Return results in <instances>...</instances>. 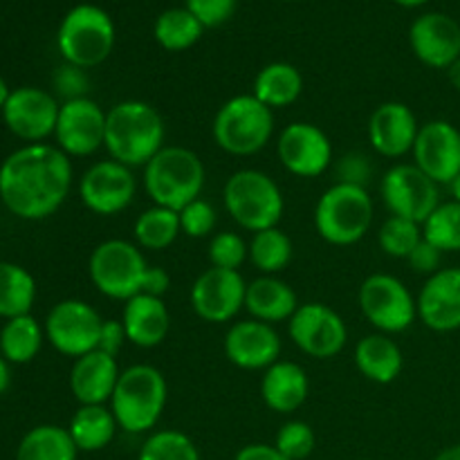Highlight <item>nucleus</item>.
Here are the masks:
<instances>
[{"label":"nucleus","mask_w":460,"mask_h":460,"mask_svg":"<svg viewBox=\"0 0 460 460\" xmlns=\"http://www.w3.org/2000/svg\"><path fill=\"white\" fill-rule=\"evenodd\" d=\"M371 178V160L364 153H346L337 164V182L367 187Z\"/></svg>","instance_id":"obj_44"},{"label":"nucleus","mask_w":460,"mask_h":460,"mask_svg":"<svg viewBox=\"0 0 460 460\" xmlns=\"http://www.w3.org/2000/svg\"><path fill=\"white\" fill-rule=\"evenodd\" d=\"M54 139L67 157L93 155L103 148L106 111L90 97L67 99L58 111Z\"/></svg>","instance_id":"obj_15"},{"label":"nucleus","mask_w":460,"mask_h":460,"mask_svg":"<svg viewBox=\"0 0 460 460\" xmlns=\"http://www.w3.org/2000/svg\"><path fill=\"white\" fill-rule=\"evenodd\" d=\"M9 94H12V90H9L7 81H4L3 76H0V112H3L4 103H7V99H9Z\"/></svg>","instance_id":"obj_54"},{"label":"nucleus","mask_w":460,"mask_h":460,"mask_svg":"<svg viewBox=\"0 0 460 460\" xmlns=\"http://www.w3.org/2000/svg\"><path fill=\"white\" fill-rule=\"evenodd\" d=\"M447 75H449V81H452V85H454V88H456L458 93H460V58H458L456 63H454L452 67H449V70H447Z\"/></svg>","instance_id":"obj_52"},{"label":"nucleus","mask_w":460,"mask_h":460,"mask_svg":"<svg viewBox=\"0 0 460 460\" xmlns=\"http://www.w3.org/2000/svg\"><path fill=\"white\" fill-rule=\"evenodd\" d=\"M310 394L308 373L301 364L290 359H279L265 368L261 377V398L274 413H295L304 407Z\"/></svg>","instance_id":"obj_26"},{"label":"nucleus","mask_w":460,"mask_h":460,"mask_svg":"<svg viewBox=\"0 0 460 460\" xmlns=\"http://www.w3.org/2000/svg\"><path fill=\"white\" fill-rule=\"evenodd\" d=\"M234 460H290V458L283 456L274 445L252 443V445H245Z\"/></svg>","instance_id":"obj_49"},{"label":"nucleus","mask_w":460,"mask_h":460,"mask_svg":"<svg viewBox=\"0 0 460 460\" xmlns=\"http://www.w3.org/2000/svg\"><path fill=\"white\" fill-rule=\"evenodd\" d=\"M169 386L160 368L151 364H133L121 371L108 407L126 434H146L160 422Z\"/></svg>","instance_id":"obj_3"},{"label":"nucleus","mask_w":460,"mask_h":460,"mask_svg":"<svg viewBox=\"0 0 460 460\" xmlns=\"http://www.w3.org/2000/svg\"><path fill=\"white\" fill-rule=\"evenodd\" d=\"M296 292L290 283L281 281L277 277H259L247 283L245 310L256 322H265L270 326L281 322H290L292 314L299 308Z\"/></svg>","instance_id":"obj_27"},{"label":"nucleus","mask_w":460,"mask_h":460,"mask_svg":"<svg viewBox=\"0 0 460 460\" xmlns=\"http://www.w3.org/2000/svg\"><path fill=\"white\" fill-rule=\"evenodd\" d=\"M394 3L404 9H416V7H425V4H429L431 0H394Z\"/></svg>","instance_id":"obj_53"},{"label":"nucleus","mask_w":460,"mask_h":460,"mask_svg":"<svg viewBox=\"0 0 460 460\" xmlns=\"http://www.w3.org/2000/svg\"><path fill=\"white\" fill-rule=\"evenodd\" d=\"M418 319L434 332L460 328V268H443L427 277L416 296Z\"/></svg>","instance_id":"obj_23"},{"label":"nucleus","mask_w":460,"mask_h":460,"mask_svg":"<svg viewBox=\"0 0 460 460\" xmlns=\"http://www.w3.org/2000/svg\"><path fill=\"white\" fill-rule=\"evenodd\" d=\"M202 34H205V27L187 7L164 9L153 25V36L166 52H184L193 48L202 39Z\"/></svg>","instance_id":"obj_33"},{"label":"nucleus","mask_w":460,"mask_h":460,"mask_svg":"<svg viewBox=\"0 0 460 460\" xmlns=\"http://www.w3.org/2000/svg\"><path fill=\"white\" fill-rule=\"evenodd\" d=\"M54 84H57L58 93L66 97V102L67 99L85 97V90H88L85 70L70 66V63H66V66L57 72V79H54Z\"/></svg>","instance_id":"obj_46"},{"label":"nucleus","mask_w":460,"mask_h":460,"mask_svg":"<svg viewBox=\"0 0 460 460\" xmlns=\"http://www.w3.org/2000/svg\"><path fill=\"white\" fill-rule=\"evenodd\" d=\"M72 162L52 144H25L0 164V200L16 218L43 220L72 189Z\"/></svg>","instance_id":"obj_1"},{"label":"nucleus","mask_w":460,"mask_h":460,"mask_svg":"<svg viewBox=\"0 0 460 460\" xmlns=\"http://www.w3.org/2000/svg\"><path fill=\"white\" fill-rule=\"evenodd\" d=\"M164 119L148 102L126 99L106 111L108 157L128 169L146 166L164 148Z\"/></svg>","instance_id":"obj_2"},{"label":"nucleus","mask_w":460,"mask_h":460,"mask_svg":"<svg viewBox=\"0 0 460 460\" xmlns=\"http://www.w3.org/2000/svg\"><path fill=\"white\" fill-rule=\"evenodd\" d=\"M434 460H460V443L452 445V447H445Z\"/></svg>","instance_id":"obj_51"},{"label":"nucleus","mask_w":460,"mask_h":460,"mask_svg":"<svg viewBox=\"0 0 460 460\" xmlns=\"http://www.w3.org/2000/svg\"><path fill=\"white\" fill-rule=\"evenodd\" d=\"M137 460H200V452L182 431L162 429L144 440Z\"/></svg>","instance_id":"obj_38"},{"label":"nucleus","mask_w":460,"mask_h":460,"mask_svg":"<svg viewBox=\"0 0 460 460\" xmlns=\"http://www.w3.org/2000/svg\"><path fill=\"white\" fill-rule=\"evenodd\" d=\"M438 187L440 184L422 173L416 164L400 162V164L391 166L382 178L380 196L391 216H400V218L422 225L440 205Z\"/></svg>","instance_id":"obj_12"},{"label":"nucleus","mask_w":460,"mask_h":460,"mask_svg":"<svg viewBox=\"0 0 460 460\" xmlns=\"http://www.w3.org/2000/svg\"><path fill=\"white\" fill-rule=\"evenodd\" d=\"M137 193L133 169L115 160H99L84 171L79 180V198L88 211L97 216H117L128 209Z\"/></svg>","instance_id":"obj_14"},{"label":"nucleus","mask_w":460,"mask_h":460,"mask_svg":"<svg viewBox=\"0 0 460 460\" xmlns=\"http://www.w3.org/2000/svg\"><path fill=\"white\" fill-rule=\"evenodd\" d=\"M115 22L99 4L81 3L63 16L57 31V48L63 61L90 70L106 61L115 48Z\"/></svg>","instance_id":"obj_5"},{"label":"nucleus","mask_w":460,"mask_h":460,"mask_svg":"<svg viewBox=\"0 0 460 460\" xmlns=\"http://www.w3.org/2000/svg\"><path fill=\"white\" fill-rule=\"evenodd\" d=\"M422 238L440 252H460V202H440L434 214L422 223Z\"/></svg>","instance_id":"obj_37"},{"label":"nucleus","mask_w":460,"mask_h":460,"mask_svg":"<svg viewBox=\"0 0 460 460\" xmlns=\"http://www.w3.org/2000/svg\"><path fill=\"white\" fill-rule=\"evenodd\" d=\"M225 358L243 371H265L281 358V337L274 326L256 319L232 323L225 332Z\"/></svg>","instance_id":"obj_21"},{"label":"nucleus","mask_w":460,"mask_h":460,"mask_svg":"<svg viewBox=\"0 0 460 460\" xmlns=\"http://www.w3.org/2000/svg\"><path fill=\"white\" fill-rule=\"evenodd\" d=\"M148 263L137 243L108 238L99 243L88 259V274L99 295L115 301H128L142 295V281Z\"/></svg>","instance_id":"obj_9"},{"label":"nucleus","mask_w":460,"mask_h":460,"mask_svg":"<svg viewBox=\"0 0 460 460\" xmlns=\"http://www.w3.org/2000/svg\"><path fill=\"white\" fill-rule=\"evenodd\" d=\"M238 0H184V7L202 22L205 30L223 27L236 12Z\"/></svg>","instance_id":"obj_43"},{"label":"nucleus","mask_w":460,"mask_h":460,"mask_svg":"<svg viewBox=\"0 0 460 460\" xmlns=\"http://www.w3.org/2000/svg\"><path fill=\"white\" fill-rule=\"evenodd\" d=\"M449 189H452V196H454V200L460 202V173L456 175V178H454V182L449 184Z\"/></svg>","instance_id":"obj_55"},{"label":"nucleus","mask_w":460,"mask_h":460,"mask_svg":"<svg viewBox=\"0 0 460 460\" xmlns=\"http://www.w3.org/2000/svg\"><path fill=\"white\" fill-rule=\"evenodd\" d=\"M359 310L367 322L385 335H398L418 319L416 296L394 274H371L359 286Z\"/></svg>","instance_id":"obj_10"},{"label":"nucleus","mask_w":460,"mask_h":460,"mask_svg":"<svg viewBox=\"0 0 460 460\" xmlns=\"http://www.w3.org/2000/svg\"><path fill=\"white\" fill-rule=\"evenodd\" d=\"M103 319L97 310L81 299H63L45 319V340L61 355L81 358L97 350Z\"/></svg>","instance_id":"obj_13"},{"label":"nucleus","mask_w":460,"mask_h":460,"mask_svg":"<svg viewBox=\"0 0 460 460\" xmlns=\"http://www.w3.org/2000/svg\"><path fill=\"white\" fill-rule=\"evenodd\" d=\"M247 281L236 270L207 268L191 286V308L202 322L227 323L245 308Z\"/></svg>","instance_id":"obj_18"},{"label":"nucleus","mask_w":460,"mask_h":460,"mask_svg":"<svg viewBox=\"0 0 460 460\" xmlns=\"http://www.w3.org/2000/svg\"><path fill=\"white\" fill-rule=\"evenodd\" d=\"M413 164L436 184H452L460 173V130L447 119L420 126L413 144Z\"/></svg>","instance_id":"obj_19"},{"label":"nucleus","mask_w":460,"mask_h":460,"mask_svg":"<svg viewBox=\"0 0 460 460\" xmlns=\"http://www.w3.org/2000/svg\"><path fill=\"white\" fill-rule=\"evenodd\" d=\"M36 299V281L25 268L0 261V317L30 314Z\"/></svg>","instance_id":"obj_34"},{"label":"nucleus","mask_w":460,"mask_h":460,"mask_svg":"<svg viewBox=\"0 0 460 460\" xmlns=\"http://www.w3.org/2000/svg\"><path fill=\"white\" fill-rule=\"evenodd\" d=\"M420 241L422 225L400 218V216H389L377 232V243H380L382 252L394 259H409V254L416 250Z\"/></svg>","instance_id":"obj_39"},{"label":"nucleus","mask_w":460,"mask_h":460,"mask_svg":"<svg viewBox=\"0 0 460 460\" xmlns=\"http://www.w3.org/2000/svg\"><path fill=\"white\" fill-rule=\"evenodd\" d=\"M443 256H445V252H440L438 247L431 245L429 241H425V238H422V241L416 245V250L409 254L407 261H409V265L413 268V272L431 277V274H436L438 270H443Z\"/></svg>","instance_id":"obj_45"},{"label":"nucleus","mask_w":460,"mask_h":460,"mask_svg":"<svg viewBox=\"0 0 460 460\" xmlns=\"http://www.w3.org/2000/svg\"><path fill=\"white\" fill-rule=\"evenodd\" d=\"M205 164L187 146H164L144 166V191L153 205L180 211L200 198L205 189Z\"/></svg>","instance_id":"obj_4"},{"label":"nucleus","mask_w":460,"mask_h":460,"mask_svg":"<svg viewBox=\"0 0 460 460\" xmlns=\"http://www.w3.org/2000/svg\"><path fill=\"white\" fill-rule=\"evenodd\" d=\"M121 371L117 358L103 350H90L75 359L70 371V391L81 404H108L115 394Z\"/></svg>","instance_id":"obj_24"},{"label":"nucleus","mask_w":460,"mask_h":460,"mask_svg":"<svg viewBox=\"0 0 460 460\" xmlns=\"http://www.w3.org/2000/svg\"><path fill=\"white\" fill-rule=\"evenodd\" d=\"M61 103L52 93L34 85L12 90L3 108V119L18 139L27 144H43L57 130Z\"/></svg>","instance_id":"obj_16"},{"label":"nucleus","mask_w":460,"mask_h":460,"mask_svg":"<svg viewBox=\"0 0 460 460\" xmlns=\"http://www.w3.org/2000/svg\"><path fill=\"white\" fill-rule=\"evenodd\" d=\"M288 335L304 355L314 359H331L344 350L349 328L335 308L319 301H308L296 308L288 322Z\"/></svg>","instance_id":"obj_11"},{"label":"nucleus","mask_w":460,"mask_h":460,"mask_svg":"<svg viewBox=\"0 0 460 460\" xmlns=\"http://www.w3.org/2000/svg\"><path fill=\"white\" fill-rule=\"evenodd\" d=\"M180 216V229H182L184 236L189 238H205L214 232L216 223H218V216L211 202H207L205 198H196L193 202H189L187 207L178 211Z\"/></svg>","instance_id":"obj_42"},{"label":"nucleus","mask_w":460,"mask_h":460,"mask_svg":"<svg viewBox=\"0 0 460 460\" xmlns=\"http://www.w3.org/2000/svg\"><path fill=\"white\" fill-rule=\"evenodd\" d=\"M126 341H128V337H126L121 319H103L97 349L103 350V353L112 355V358H117V355L121 353V349H124Z\"/></svg>","instance_id":"obj_47"},{"label":"nucleus","mask_w":460,"mask_h":460,"mask_svg":"<svg viewBox=\"0 0 460 460\" xmlns=\"http://www.w3.org/2000/svg\"><path fill=\"white\" fill-rule=\"evenodd\" d=\"M292 252L295 247L290 236L279 227L256 232L250 241L252 265L265 277H277L279 272H283L290 265Z\"/></svg>","instance_id":"obj_36"},{"label":"nucleus","mask_w":460,"mask_h":460,"mask_svg":"<svg viewBox=\"0 0 460 460\" xmlns=\"http://www.w3.org/2000/svg\"><path fill=\"white\" fill-rule=\"evenodd\" d=\"M355 367L367 380L376 385H391L402 373V350L385 332H371L358 341Z\"/></svg>","instance_id":"obj_28"},{"label":"nucleus","mask_w":460,"mask_h":460,"mask_svg":"<svg viewBox=\"0 0 460 460\" xmlns=\"http://www.w3.org/2000/svg\"><path fill=\"white\" fill-rule=\"evenodd\" d=\"M211 133L214 142L229 155H256L272 139L274 112L254 94H236L218 108Z\"/></svg>","instance_id":"obj_8"},{"label":"nucleus","mask_w":460,"mask_h":460,"mask_svg":"<svg viewBox=\"0 0 460 460\" xmlns=\"http://www.w3.org/2000/svg\"><path fill=\"white\" fill-rule=\"evenodd\" d=\"M171 286V277L164 268H153L148 265L146 274H144L142 281V295H151V296H164L169 292Z\"/></svg>","instance_id":"obj_48"},{"label":"nucleus","mask_w":460,"mask_h":460,"mask_svg":"<svg viewBox=\"0 0 460 460\" xmlns=\"http://www.w3.org/2000/svg\"><path fill=\"white\" fill-rule=\"evenodd\" d=\"M418 130H420V124L407 103L385 102L371 112L367 133L377 155L398 160L413 151Z\"/></svg>","instance_id":"obj_22"},{"label":"nucleus","mask_w":460,"mask_h":460,"mask_svg":"<svg viewBox=\"0 0 460 460\" xmlns=\"http://www.w3.org/2000/svg\"><path fill=\"white\" fill-rule=\"evenodd\" d=\"M304 93V75L288 61H274L261 67L254 79V97L268 108H288Z\"/></svg>","instance_id":"obj_29"},{"label":"nucleus","mask_w":460,"mask_h":460,"mask_svg":"<svg viewBox=\"0 0 460 460\" xmlns=\"http://www.w3.org/2000/svg\"><path fill=\"white\" fill-rule=\"evenodd\" d=\"M76 454L70 431L58 425H39L22 436L16 460H76Z\"/></svg>","instance_id":"obj_31"},{"label":"nucleus","mask_w":460,"mask_h":460,"mask_svg":"<svg viewBox=\"0 0 460 460\" xmlns=\"http://www.w3.org/2000/svg\"><path fill=\"white\" fill-rule=\"evenodd\" d=\"M223 202L234 223L254 234L279 227L286 209L279 184L259 169H241L229 175Z\"/></svg>","instance_id":"obj_6"},{"label":"nucleus","mask_w":460,"mask_h":460,"mask_svg":"<svg viewBox=\"0 0 460 460\" xmlns=\"http://www.w3.org/2000/svg\"><path fill=\"white\" fill-rule=\"evenodd\" d=\"M283 3H296V0H283Z\"/></svg>","instance_id":"obj_56"},{"label":"nucleus","mask_w":460,"mask_h":460,"mask_svg":"<svg viewBox=\"0 0 460 460\" xmlns=\"http://www.w3.org/2000/svg\"><path fill=\"white\" fill-rule=\"evenodd\" d=\"M117 429L119 425L108 404H81L67 427L79 452H102L112 443Z\"/></svg>","instance_id":"obj_30"},{"label":"nucleus","mask_w":460,"mask_h":460,"mask_svg":"<svg viewBox=\"0 0 460 460\" xmlns=\"http://www.w3.org/2000/svg\"><path fill=\"white\" fill-rule=\"evenodd\" d=\"M279 162L296 178H319L332 164V142L317 124L292 121L277 139Z\"/></svg>","instance_id":"obj_17"},{"label":"nucleus","mask_w":460,"mask_h":460,"mask_svg":"<svg viewBox=\"0 0 460 460\" xmlns=\"http://www.w3.org/2000/svg\"><path fill=\"white\" fill-rule=\"evenodd\" d=\"M373 198L367 187L335 182L314 207V229L331 245H355L373 225Z\"/></svg>","instance_id":"obj_7"},{"label":"nucleus","mask_w":460,"mask_h":460,"mask_svg":"<svg viewBox=\"0 0 460 460\" xmlns=\"http://www.w3.org/2000/svg\"><path fill=\"white\" fill-rule=\"evenodd\" d=\"M409 45L422 66L449 70L460 58V22L443 12L420 13L409 27Z\"/></svg>","instance_id":"obj_20"},{"label":"nucleus","mask_w":460,"mask_h":460,"mask_svg":"<svg viewBox=\"0 0 460 460\" xmlns=\"http://www.w3.org/2000/svg\"><path fill=\"white\" fill-rule=\"evenodd\" d=\"M314 445H317V436L313 427L304 420L283 422L274 438V447L290 460H305L314 452Z\"/></svg>","instance_id":"obj_41"},{"label":"nucleus","mask_w":460,"mask_h":460,"mask_svg":"<svg viewBox=\"0 0 460 460\" xmlns=\"http://www.w3.org/2000/svg\"><path fill=\"white\" fill-rule=\"evenodd\" d=\"M207 256H209L211 268L236 270V272H241L245 261L250 259V245H247L241 234L220 232L209 241Z\"/></svg>","instance_id":"obj_40"},{"label":"nucleus","mask_w":460,"mask_h":460,"mask_svg":"<svg viewBox=\"0 0 460 460\" xmlns=\"http://www.w3.org/2000/svg\"><path fill=\"white\" fill-rule=\"evenodd\" d=\"M45 328L31 314L7 319L0 331V355L9 364H27L40 353Z\"/></svg>","instance_id":"obj_32"},{"label":"nucleus","mask_w":460,"mask_h":460,"mask_svg":"<svg viewBox=\"0 0 460 460\" xmlns=\"http://www.w3.org/2000/svg\"><path fill=\"white\" fill-rule=\"evenodd\" d=\"M121 323L130 344L137 349H155L169 335L171 313L160 296L137 295L124 301Z\"/></svg>","instance_id":"obj_25"},{"label":"nucleus","mask_w":460,"mask_h":460,"mask_svg":"<svg viewBox=\"0 0 460 460\" xmlns=\"http://www.w3.org/2000/svg\"><path fill=\"white\" fill-rule=\"evenodd\" d=\"M9 385H12V368H9L7 359L0 355V395L9 389Z\"/></svg>","instance_id":"obj_50"},{"label":"nucleus","mask_w":460,"mask_h":460,"mask_svg":"<svg viewBox=\"0 0 460 460\" xmlns=\"http://www.w3.org/2000/svg\"><path fill=\"white\" fill-rule=\"evenodd\" d=\"M182 234L180 229L178 211L166 209V207H148L144 214L137 216L133 225V236L142 250L162 252L173 245L178 236Z\"/></svg>","instance_id":"obj_35"}]
</instances>
